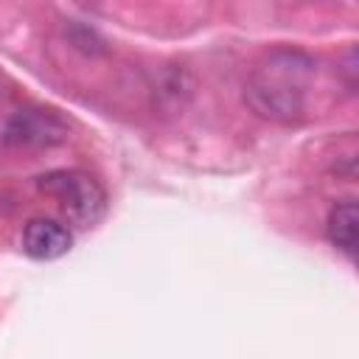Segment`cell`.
<instances>
[{"label":"cell","instance_id":"obj_3","mask_svg":"<svg viewBox=\"0 0 359 359\" xmlns=\"http://www.w3.org/2000/svg\"><path fill=\"white\" fill-rule=\"evenodd\" d=\"M65 137H67V126L50 109H20L6 126L8 143L50 146V143H62Z\"/></svg>","mask_w":359,"mask_h":359},{"label":"cell","instance_id":"obj_4","mask_svg":"<svg viewBox=\"0 0 359 359\" xmlns=\"http://www.w3.org/2000/svg\"><path fill=\"white\" fill-rule=\"evenodd\" d=\"M73 247V233L56 219H31L22 227V250L36 261L62 258Z\"/></svg>","mask_w":359,"mask_h":359},{"label":"cell","instance_id":"obj_2","mask_svg":"<svg viewBox=\"0 0 359 359\" xmlns=\"http://www.w3.org/2000/svg\"><path fill=\"white\" fill-rule=\"evenodd\" d=\"M36 188L45 196L56 199V205L62 208L67 222H73L76 227L98 224L104 210H107V194H104L101 182L84 171H76V168L42 174L36 180Z\"/></svg>","mask_w":359,"mask_h":359},{"label":"cell","instance_id":"obj_5","mask_svg":"<svg viewBox=\"0 0 359 359\" xmlns=\"http://www.w3.org/2000/svg\"><path fill=\"white\" fill-rule=\"evenodd\" d=\"M356 224H359V213H356V202H339L331 208L328 213V238L337 250H342L348 258L356 255Z\"/></svg>","mask_w":359,"mask_h":359},{"label":"cell","instance_id":"obj_1","mask_svg":"<svg viewBox=\"0 0 359 359\" xmlns=\"http://www.w3.org/2000/svg\"><path fill=\"white\" fill-rule=\"evenodd\" d=\"M314 62L303 53H272L247 81L250 107L272 121H300L309 109Z\"/></svg>","mask_w":359,"mask_h":359}]
</instances>
